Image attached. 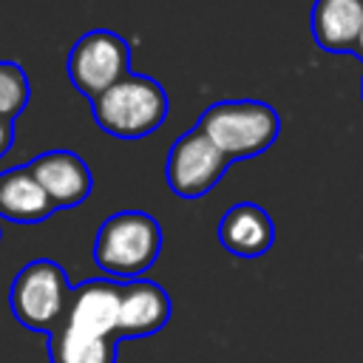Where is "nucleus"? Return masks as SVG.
Returning <instances> with one entry per match:
<instances>
[{
    "label": "nucleus",
    "mask_w": 363,
    "mask_h": 363,
    "mask_svg": "<svg viewBox=\"0 0 363 363\" xmlns=\"http://www.w3.org/2000/svg\"><path fill=\"white\" fill-rule=\"evenodd\" d=\"M119 292L111 278H91L71 289L60 326L48 335L51 363H116Z\"/></svg>",
    "instance_id": "nucleus-1"
},
{
    "label": "nucleus",
    "mask_w": 363,
    "mask_h": 363,
    "mask_svg": "<svg viewBox=\"0 0 363 363\" xmlns=\"http://www.w3.org/2000/svg\"><path fill=\"white\" fill-rule=\"evenodd\" d=\"M162 250V227L142 210H122L102 221L94 241V261L113 278L133 281L153 267Z\"/></svg>",
    "instance_id": "nucleus-2"
},
{
    "label": "nucleus",
    "mask_w": 363,
    "mask_h": 363,
    "mask_svg": "<svg viewBox=\"0 0 363 363\" xmlns=\"http://www.w3.org/2000/svg\"><path fill=\"white\" fill-rule=\"evenodd\" d=\"M196 130H201L224 156L247 159L261 150H267L281 130L278 111L258 99H233V102H216L210 105L199 122Z\"/></svg>",
    "instance_id": "nucleus-3"
},
{
    "label": "nucleus",
    "mask_w": 363,
    "mask_h": 363,
    "mask_svg": "<svg viewBox=\"0 0 363 363\" xmlns=\"http://www.w3.org/2000/svg\"><path fill=\"white\" fill-rule=\"evenodd\" d=\"M167 116L164 88L142 74H128L94 99L96 125L119 139H142Z\"/></svg>",
    "instance_id": "nucleus-4"
},
{
    "label": "nucleus",
    "mask_w": 363,
    "mask_h": 363,
    "mask_svg": "<svg viewBox=\"0 0 363 363\" xmlns=\"http://www.w3.org/2000/svg\"><path fill=\"white\" fill-rule=\"evenodd\" d=\"M71 284L65 269L51 258H37L26 264L9 289V306L20 326L31 332L51 335L71 301Z\"/></svg>",
    "instance_id": "nucleus-5"
},
{
    "label": "nucleus",
    "mask_w": 363,
    "mask_h": 363,
    "mask_svg": "<svg viewBox=\"0 0 363 363\" xmlns=\"http://www.w3.org/2000/svg\"><path fill=\"white\" fill-rule=\"evenodd\" d=\"M128 65H130L128 43L105 28L82 34L68 54V77L74 88L85 94L91 102L111 85L125 79L130 74Z\"/></svg>",
    "instance_id": "nucleus-6"
},
{
    "label": "nucleus",
    "mask_w": 363,
    "mask_h": 363,
    "mask_svg": "<svg viewBox=\"0 0 363 363\" xmlns=\"http://www.w3.org/2000/svg\"><path fill=\"white\" fill-rule=\"evenodd\" d=\"M230 162V156H224L201 130L193 128L179 136L167 153V184L182 199H199L216 187Z\"/></svg>",
    "instance_id": "nucleus-7"
},
{
    "label": "nucleus",
    "mask_w": 363,
    "mask_h": 363,
    "mask_svg": "<svg viewBox=\"0 0 363 363\" xmlns=\"http://www.w3.org/2000/svg\"><path fill=\"white\" fill-rule=\"evenodd\" d=\"M28 170L40 182V187L45 190V196L51 199V204L57 210L82 204L88 199V193H91V184H94L88 164L71 150L40 153L28 164Z\"/></svg>",
    "instance_id": "nucleus-8"
},
{
    "label": "nucleus",
    "mask_w": 363,
    "mask_h": 363,
    "mask_svg": "<svg viewBox=\"0 0 363 363\" xmlns=\"http://www.w3.org/2000/svg\"><path fill=\"white\" fill-rule=\"evenodd\" d=\"M170 320L167 292L145 278L122 284L119 292V337H147Z\"/></svg>",
    "instance_id": "nucleus-9"
},
{
    "label": "nucleus",
    "mask_w": 363,
    "mask_h": 363,
    "mask_svg": "<svg viewBox=\"0 0 363 363\" xmlns=\"http://www.w3.org/2000/svg\"><path fill=\"white\" fill-rule=\"evenodd\" d=\"M218 241L241 258H258L264 255L275 241V227L267 210H261L252 201L233 204L221 221H218Z\"/></svg>",
    "instance_id": "nucleus-10"
},
{
    "label": "nucleus",
    "mask_w": 363,
    "mask_h": 363,
    "mask_svg": "<svg viewBox=\"0 0 363 363\" xmlns=\"http://www.w3.org/2000/svg\"><path fill=\"white\" fill-rule=\"evenodd\" d=\"M57 207L40 187V182L26 167H11L0 173V218L17 224H34L54 213Z\"/></svg>",
    "instance_id": "nucleus-11"
},
{
    "label": "nucleus",
    "mask_w": 363,
    "mask_h": 363,
    "mask_svg": "<svg viewBox=\"0 0 363 363\" xmlns=\"http://www.w3.org/2000/svg\"><path fill=\"white\" fill-rule=\"evenodd\" d=\"M363 31V0H318L312 9V34L326 51H349Z\"/></svg>",
    "instance_id": "nucleus-12"
},
{
    "label": "nucleus",
    "mask_w": 363,
    "mask_h": 363,
    "mask_svg": "<svg viewBox=\"0 0 363 363\" xmlns=\"http://www.w3.org/2000/svg\"><path fill=\"white\" fill-rule=\"evenodd\" d=\"M28 102V77L17 62H0V113L14 119Z\"/></svg>",
    "instance_id": "nucleus-13"
},
{
    "label": "nucleus",
    "mask_w": 363,
    "mask_h": 363,
    "mask_svg": "<svg viewBox=\"0 0 363 363\" xmlns=\"http://www.w3.org/2000/svg\"><path fill=\"white\" fill-rule=\"evenodd\" d=\"M11 142H14V119H9V116L0 113V159L9 153Z\"/></svg>",
    "instance_id": "nucleus-14"
},
{
    "label": "nucleus",
    "mask_w": 363,
    "mask_h": 363,
    "mask_svg": "<svg viewBox=\"0 0 363 363\" xmlns=\"http://www.w3.org/2000/svg\"><path fill=\"white\" fill-rule=\"evenodd\" d=\"M354 51L363 57V31H360V37H357V45H354Z\"/></svg>",
    "instance_id": "nucleus-15"
}]
</instances>
